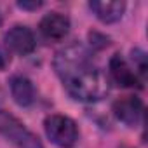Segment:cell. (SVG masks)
I'll return each instance as SVG.
<instances>
[{
	"instance_id": "cell-1",
	"label": "cell",
	"mask_w": 148,
	"mask_h": 148,
	"mask_svg": "<svg viewBox=\"0 0 148 148\" xmlns=\"http://www.w3.org/2000/svg\"><path fill=\"white\" fill-rule=\"evenodd\" d=\"M59 79L66 92L73 99L82 103H96L103 99L110 91V80L106 73L101 68H98L92 61L64 73Z\"/></svg>"
},
{
	"instance_id": "cell-2",
	"label": "cell",
	"mask_w": 148,
	"mask_h": 148,
	"mask_svg": "<svg viewBox=\"0 0 148 148\" xmlns=\"http://www.w3.org/2000/svg\"><path fill=\"white\" fill-rule=\"evenodd\" d=\"M44 131H45V136L49 138V141L59 148H73L79 143V138H80L77 122L66 115H61V113H52V115L45 117Z\"/></svg>"
},
{
	"instance_id": "cell-3",
	"label": "cell",
	"mask_w": 148,
	"mask_h": 148,
	"mask_svg": "<svg viewBox=\"0 0 148 148\" xmlns=\"http://www.w3.org/2000/svg\"><path fill=\"white\" fill-rule=\"evenodd\" d=\"M0 136L16 148H44L40 138L5 110H0Z\"/></svg>"
},
{
	"instance_id": "cell-4",
	"label": "cell",
	"mask_w": 148,
	"mask_h": 148,
	"mask_svg": "<svg viewBox=\"0 0 148 148\" xmlns=\"http://www.w3.org/2000/svg\"><path fill=\"white\" fill-rule=\"evenodd\" d=\"M91 61H92V54L82 42H71L56 52L52 66L58 73V77H63L64 73L75 70L86 63H91Z\"/></svg>"
},
{
	"instance_id": "cell-5",
	"label": "cell",
	"mask_w": 148,
	"mask_h": 148,
	"mask_svg": "<svg viewBox=\"0 0 148 148\" xmlns=\"http://www.w3.org/2000/svg\"><path fill=\"white\" fill-rule=\"evenodd\" d=\"M4 45L7 52L18 56H28L37 49V38L30 26L26 25H14L4 35Z\"/></svg>"
},
{
	"instance_id": "cell-6",
	"label": "cell",
	"mask_w": 148,
	"mask_h": 148,
	"mask_svg": "<svg viewBox=\"0 0 148 148\" xmlns=\"http://www.w3.org/2000/svg\"><path fill=\"white\" fill-rule=\"evenodd\" d=\"M112 112L119 122L127 127H138L143 122L145 103L138 96H122L112 105Z\"/></svg>"
},
{
	"instance_id": "cell-7",
	"label": "cell",
	"mask_w": 148,
	"mask_h": 148,
	"mask_svg": "<svg viewBox=\"0 0 148 148\" xmlns=\"http://www.w3.org/2000/svg\"><path fill=\"white\" fill-rule=\"evenodd\" d=\"M108 73L112 82H115L119 87H141V79L136 75L132 66L120 56L113 54L108 61Z\"/></svg>"
},
{
	"instance_id": "cell-8",
	"label": "cell",
	"mask_w": 148,
	"mask_h": 148,
	"mask_svg": "<svg viewBox=\"0 0 148 148\" xmlns=\"http://www.w3.org/2000/svg\"><path fill=\"white\" fill-rule=\"evenodd\" d=\"M70 26H71L70 18L66 14H61L56 11L45 14L38 23L40 33L49 40H63L70 33Z\"/></svg>"
},
{
	"instance_id": "cell-9",
	"label": "cell",
	"mask_w": 148,
	"mask_h": 148,
	"mask_svg": "<svg viewBox=\"0 0 148 148\" xmlns=\"http://www.w3.org/2000/svg\"><path fill=\"white\" fill-rule=\"evenodd\" d=\"M9 89H11V96L16 101V105L19 106H30L35 103L37 98V91L33 82L26 77V75H12L9 80Z\"/></svg>"
},
{
	"instance_id": "cell-10",
	"label": "cell",
	"mask_w": 148,
	"mask_h": 148,
	"mask_svg": "<svg viewBox=\"0 0 148 148\" xmlns=\"http://www.w3.org/2000/svg\"><path fill=\"white\" fill-rule=\"evenodd\" d=\"M89 9L92 11V14L105 25H112L122 19L124 12H125V2H91Z\"/></svg>"
},
{
	"instance_id": "cell-11",
	"label": "cell",
	"mask_w": 148,
	"mask_h": 148,
	"mask_svg": "<svg viewBox=\"0 0 148 148\" xmlns=\"http://www.w3.org/2000/svg\"><path fill=\"white\" fill-rule=\"evenodd\" d=\"M131 59H132V70L136 71V75L141 79L146 73V54L141 49H132L131 52Z\"/></svg>"
},
{
	"instance_id": "cell-12",
	"label": "cell",
	"mask_w": 148,
	"mask_h": 148,
	"mask_svg": "<svg viewBox=\"0 0 148 148\" xmlns=\"http://www.w3.org/2000/svg\"><path fill=\"white\" fill-rule=\"evenodd\" d=\"M42 5H44L42 2H18V7L19 9H25V11H37Z\"/></svg>"
},
{
	"instance_id": "cell-13",
	"label": "cell",
	"mask_w": 148,
	"mask_h": 148,
	"mask_svg": "<svg viewBox=\"0 0 148 148\" xmlns=\"http://www.w3.org/2000/svg\"><path fill=\"white\" fill-rule=\"evenodd\" d=\"M11 58H9V52L5 49H0V70H4L7 64H9Z\"/></svg>"
},
{
	"instance_id": "cell-14",
	"label": "cell",
	"mask_w": 148,
	"mask_h": 148,
	"mask_svg": "<svg viewBox=\"0 0 148 148\" xmlns=\"http://www.w3.org/2000/svg\"><path fill=\"white\" fill-rule=\"evenodd\" d=\"M0 25H2V14H0Z\"/></svg>"
}]
</instances>
